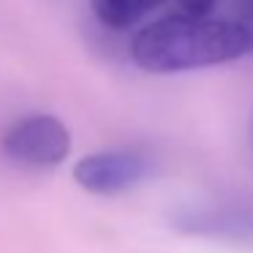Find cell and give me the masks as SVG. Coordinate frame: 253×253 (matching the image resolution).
<instances>
[{
  "label": "cell",
  "instance_id": "1",
  "mask_svg": "<svg viewBox=\"0 0 253 253\" xmlns=\"http://www.w3.org/2000/svg\"><path fill=\"white\" fill-rule=\"evenodd\" d=\"M251 52V36L240 19L169 14L144 25L131 41V60L153 74H177L223 66Z\"/></svg>",
  "mask_w": 253,
  "mask_h": 253
},
{
  "label": "cell",
  "instance_id": "2",
  "mask_svg": "<svg viewBox=\"0 0 253 253\" xmlns=\"http://www.w3.org/2000/svg\"><path fill=\"white\" fill-rule=\"evenodd\" d=\"M0 150L8 161L28 169H52L68 158L71 133L55 115H25L6 128Z\"/></svg>",
  "mask_w": 253,
  "mask_h": 253
},
{
  "label": "cell",
  "instance_id": "3",
  "mask_svg": "<svg viewBox=\"0 0 253 253\" xmlns=\"http://www.w3.org/2000/svg\"><path fill=\"white\" fill-rule=\"evenodd\" d=\"M153 174V161L136 150H101L77 161L74 180L95 196H117Z\"/></svg>",
  "mask_w": 253,
  "mask_h": 253
},
{
  "label": "cell",
  "instance_id": "4",
  "mask_svg": "<svg viewBox=\"0 0 253 253\" xmlns=\"http://www.w3.org/2000/svg\"><path fill=\"white\" fill-rule=\"evenodd\" d=\"M174 6L180 0H90L93 6V14L104 28L112 30H128L133 25H139L150 11L161 6Z\"/></svg>",
  "mask_w": 253,
  "mask_h": 253
},
{
  "label": "cell",
  "instance_id": "5",
  "mask_svg": "<svg viewBox=\"0 0 253 253\" xmlns=\"http://www.w3.org/2000/svg\"><path fill=\"white\" fill-rule=\"evenodd\" d=\"M240 22L248 28V36H251V52H253V0H248V3H245V11H242Z\"/></svg>",
  "mask_w": 253,
  "mask_h": 253
},
{
  "label": "cell",
  "instance_id": "6",
  "mask_svg": "<svg viewBox=\"0 0 253 253\" xmlns=\"http://www.w3.org/2000/svg\"><path fill=\"white\" fill-rule=\"evenodd\" d=\"M251 136H253V128H251Z\"/></svg>",
  "mask_w": 253,
  "mask_h": 253
}]
</instances>
